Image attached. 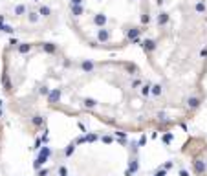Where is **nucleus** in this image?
<instances>
[{"mask_svg": "<svg viewBox=\"0 0 207 176\" xmlns=\"http://www.w3.org/2000/svg\"><path fill=\"white\" fill-rule=\"evenodd\" d=\"M50 114L90 118L128 136L178 127L152 75L127 59L73 57L50 103Z\"/></svg>", "mask_w": 207, "mask_h": 176, "instance_id": "f257e3e1", "label": "nucleus"}, {"mask_svg": "<svg viewBox=\"0 0 207 176\" xmlns=\"http://www.w3.org/2000/svg\"><path fill=\"white\" fill-rule=\"evenodd\" d=\"M139 46L172 118L193 119L205 99L207 0H152Z\"/></svg>", "mask_w": 207, "mask_h": 176, "instance_id": "f03ea898", "label": "nucleus"}, {"mask_svg": "<svg viewBox=\"0 0 207 176\" xmlns=\"http://www.w3.org/2000/svg\"><path fill=\"white\" fill-rule=\"evenodd\" d=\"M72 61L73 55L59 41H4L0 48L2 103L26 132H46L50 103Z\"/></svg>", "mask_w": 207, "mask_h": 176, "instance_id": "7ed1b4c3", "label": "nucleus"}, {"mask_svg": "<svg viewBox=\"0 0 207 176\" xmlns=\"http://www.w3.org/2000/svg\"><path fill=\"white\" fill-rule=\"evenodd\" d=\"M64 28L94 52H121L139 44L152 0H60Z\"/></svg>", "mask_w": 207, "mask_h": 176, "instance_id": "20e7f679", "label": "nucleus"}, {"mask_svg": "<svg viewBox=\"0 0 207 176\" xmlns=\"http://www.w3.org/2000/svg\"><path fill=\"white\" fill-rule=\"evenodd\" d=\"M139 149L132 136L92 130L72 138L55 152L52 176H136Z\"/></svg>", "mask_w": 207, "mask_h": 176, "instance_id": "39448f33", "label": "nucleus"}, {"mask_svg": "<svg viewBox=\"0 0 207 176\" xmlns=\"http://www.w3.org/2000/svg\"><path fill=\"white\" fill-rule=\"evenodd\" d=\"M64 28L60 0H6L0 4V37L4 41H42Z\"/></svg>", "mask_w": 207, "mask_h": 176, "instance_id": "423d86ee", "label": "nucleus"}, {"mask_svg": "<svg viewBox=\"0 0 207 176\" xmlns=\"http://www.w3.org/2000/svg\"><path fill=\"white\" fill-rule=\"evenodd\" d=\"M181 154L193 176H207V136H189L181 143Z\"/></svg>", "mask_w": 207, "mask_h": 176, "instance_id": "0eeeda50", "label": "nucleus"}, {"mask_svg": "<svg viewBox=\"0 0 207 176\" xmlns=\"http://www.w3.org/2000/svg\"><path fill=\"white\" fill-rule=\"evenodd\" d=\"M4 121H6V118H4V103L0 99V154H2V141H4Z\"/></svg>", "mask_w": 207, "mask_h": 176, "instance_id": "6e6552de", "label": "nucleus"}, {"mask_svg": "<svg viewBox=\"0 0 207 176\" xmlns=\"http://www.w3.org/2000/svg\"><path fill=\"white\" fill-rule=\"evenodd\" d=\"M158 176H189L187 173H185V171H181V169H178L176 167V171H172V173H169V174H158Z\"/></svg>", "mask_w": 207, "mask_h": 176, "instance_id": "1a4fd4ad", "label": "nucleus"}, {"mask_svg": "<svg viewBox=\"0 0 207 176\" xmlns=\"http://www.w3.org/2000/svg\"><path fill=\"white\" fill-rule=\"evenodd\" d=\"M0 48H2V44H0Z\"/></svg>", "mask_w": 207, "mask_h": 176, "instance_id": "9d476101", "label": "nucleus"}]
</instances>
